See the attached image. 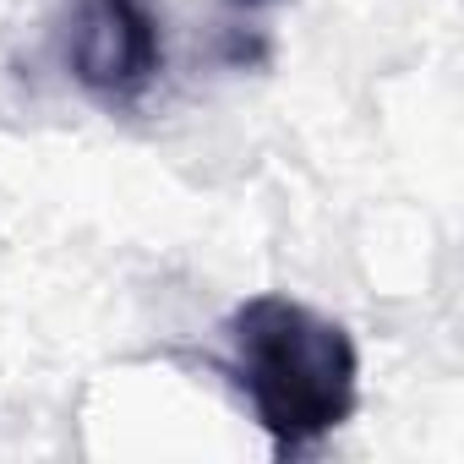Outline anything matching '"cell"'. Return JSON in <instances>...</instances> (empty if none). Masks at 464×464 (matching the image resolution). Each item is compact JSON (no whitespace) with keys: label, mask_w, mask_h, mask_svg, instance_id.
<instances>
[{"label":"cell","mask_w":464,"mask_h":464,"mask_svg":"<svg viewBox=\"0 0 464 464\" xmlns=\"http://www.w3.org/2000/svg\"><path fill=\"white\" fill-rule=\"evenodd\" d=\"M224 6H236V12H268V6H279V0H224Z\"/></svg>","instance_id":"cell-3"},{"label":"cell","mask_w":464,"mask_h":464,"mask_svg":"<svg viewBox=\"0 0 464 464\" xmlns=\"http://www.w3.org/2000/svg\"><path fill=\"white\" fill-rule=\"evenodd\" d=\"M164 72V39L148 0H77L72 77L104 104H137Z\"/></svg>","instance_id":"cell-2"},{"label":"cell","mask_w":464,"mask_h":464,"mask_svg":"<svg viewBox=\"0 0 464 464\" xmlns=\"http://www.w3.org/2000/svg\"><path fill=\"white\" fill-rule=\"evenodd\" d=\"M229 366L279 453H301L339 431L361 399V355L344 323L290 301L252 295L229 312Z\"/></svg>","instance_id":"cell-1"}]
</instances>
